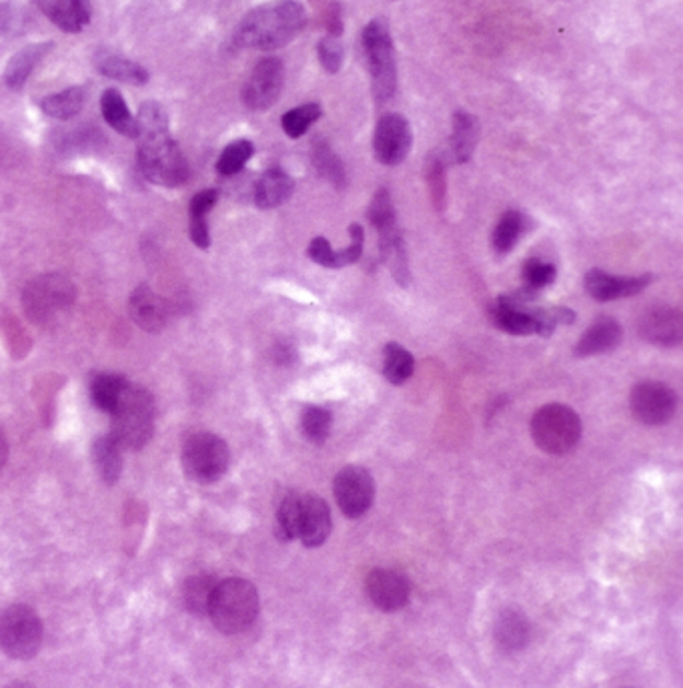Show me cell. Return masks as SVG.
I'll use <instances>...</instances> for the list:
<instances>
[{"mask_svg":"<svg viewBox=\"0 0 683 688\" xmlns=\"http://www.w3.org/2000/svg\"><path fill=\"white\" fill-rule=\"evenodd\" d=\"M137 149L142 175L154 185L178 187L189 179V163L169 131L165 108L157 103L142 105L137 117Z\"/></svg>","mask_w":683,"mask_h":688,"instance_id":"1","label":"cell"},{"mask_svg":"<svg viewBox=\"0 0 683 688\" xmlns=\"http://www.w3.org/2000/svg\"><path fill=\"white\" fill-rule=\"evenodd\" d=\"M306 24L305 9L294 0H277L248 12L235 33L236 47L275 50L285 47Z\"/></svg>","mask_w":683,"mask_h":688,"instance_id":"2","label":"cell"},{"mask_svg":"<svg viewBox=\"0 0 683 688\" xmlns=\"http://www.w3.org/2000/svg\"><path fill=\"white\" fill-rule=\"evenodd\" d=\"M207 615L223 634H239L247 630L259 615V593L243 578L217 582Z\"/></svg>","mask_w":683,"mask_h":688,"instance_id":"3","label":"cell"},{"mask_svg":"<svg viewBox=\"0 0 683 688\" xmlns=\"http://www.w3.org/2000/svg\"><path fill=\"white\" fill-rule=\"evenodd\" d=\"M361 47L367 69L371 74V89L378 105H385L397 91V62L385 19H373L361 35Z\"/></svg>","mask_w":683,"mask_h":688,"instance_id":"4","label":"cell"},{"mask_svg":"<svg viewBox=\"0 0 683 688\" xmlns=\"http://www.w3.org/2000/svg\"><path fill=\"white\" fill-rule=\"evenodd\" d=\"M113 415V438L117 439L120 448L141 450L154 432V400L144 388L132 386L123 393Z\"/></svg>","mask_w":683,"mask_h":688,"instance_id":"5","label":"cell"},{"mask_svg":"<svg viewBox=\"0 0 683 688\" xmlns=\"http://www.w3.org/2000/svg\"><path fill=\"white\" fill-rule=\"evenodd\" d=\"M74 297L77 289L69 277L59 274L40 275L24 289V313L36 325H50L72 308Z\"/></svg>","mask_w":683,"mask_h":688,"instance_id":"6","label":"cell"},{"mask_svg":"<svg viewBox=\"0 0 683 688\" xmlns=\"http://www.w3.org/2000/svg\"><path fill=\"white\" fill-rule=\"evenodd\" d=\"M531 436L537 448L547 454L564 456L574 450L581 439V420L567 405H543L531 420Z\"/></svg>","mask_w":683,"mask_h":688,"instance_id":"7","label":"cell"},{"mask_svg":"<svg viewBox=\"0 0 683 688\" xmlns=\"http://www.w3.org/2000/svg\"><path fill=\"white\" fill-rule=\"evenodd\" d=\"M43 642V622L35 610L14 605L0 615V649L14 661L33 658Z\"/></svg>","mask_w":683,"mask_h":688,"instance_id":"8","label":"cell"},{"mask_svg":"<svg viewBox=\"0 0 683 688\" xmlns=\"http://www.w3.org/2000/svg\"><path fill=\"white\" fill-rule=\"evenodd\" d=\"M229 446L209 432L193 434L183 446V468L190 480L199 484H212L229 470Z\"/></svg>","mask_w":683,"mask_h":688,"instance_id":"9","label":"cell"},{"mask_svg":"<svg viewBox=\"0 0 683 688\" xmlns=\"http://www.w3.org/2000/svg\"><path fill=\"white\" fill-rule=\"evenodd\" d=\"M629 405L637 422L646 426H661L675 414L678 395L670 386L660 381H641L632 390Z\"/></svg>","mask_w":683,"mask_h":688,"instance_id":"10","label":"cell"},{"mask_svg":"<svg viewBox=\"0 0 683 688\" xmlns=\"http://www.w3.org/2000/svg\"><path fill=\"white\" fill-rule=\"evenodd\" d=\"M333 492L347 518H361L375 500V482L366 468L347 466L335 475Z\"/></svg>","mask_w":683,"mask_h":688,"instance_id":"11","label":"cell"},{"mask_svg":"<svg viewBox=\"0 0 683 688\" xmlns=\"http://www.w3.org/2000/svg\"><path fill=\"white\" fill-rule=\"evenodd\" d=\"M283 62L275 57L259 60L243 87V103L251 111L273 107L283 91Z\"/></svg>","mask_w":683,"mask_h":688,"instance_id":"12","label":"cell"},{"mask_svg":"<svg viewBox=\"0 0 683 688\" xmlns=\"http://www.w3.org/2000/svg\"><path fill=\"white\" fill-rule=\"evenodd\" d=\"M412 127L400 113H387L378 121L373 135L375 159L383 165H400L412 149Z\"/></svg>","mask_w":683,"mask_h":688,"instance_id":"13","label":"cell"},{"mask_svg":"<svg viewBox=\"0 0 683 688\" xmlns=\"http://www.w3.org/2000/svg\"><path fill=\"white\" fill-rule=\"evenodd\" d=\"M367 594L383 612H395L409 603V581L397 570L375 569L367 576Z\"/></svg>","mask_w":683,"mask_h":688,"instance_id":"14","label":"cell"},{"mask_svg":"<svg viewBox=\"0 0 683 688\" xmlns=\"http://www.w3.org/2000/svg\"><path fill=\"white\" fill-rule=\"evenodd\" d=\"M331 528H333V523H331V511L327 502L321 496H315V494L301 496L297 538L306 548H319L321 544H325V540L329 538Z\"/></svg>","mask_w":683,"mask_h":688,"instance_id":"15","label":"cell"},{"mask_svg":"<svg viewBox=\"0 0 683 688\" xmlns=\"http://www.w3.org/2000/svg\"><path fill=\"white\" fill-rule=\"evenodd\" d=\"M489 320L495 328L511 335H537L540 323L535 316V308H528V303H519L511 296H501L489 306Z\"/></svg>","mask_w":683,"mask_h":688,"instance_id":"16","label":"cell"},{"mask_svg":"<svg viewBox=\"0 0 683 688\" xmlns=\"http://www.w3.org/2000/svg\"><path fill=\"white\" fill-rule=\"evenodd\" d=\"M651 282H653L651 275L615 277V275L601 272V270H591L586 274V291L595 301H613V299L641 294Z\"/></svg>","mask_w":683,"mask_h":688,"instance_id":"17","label":"cell"},{"mask_svg":"<svg viewBox=\"0 0 683 688\" xmlns=\"http://www.w3.org/2000/svg\"><path fill=\"white\" fill-rule=\"evenodd\" d=\"M639 332L649 344L673 347L682 344L683 318L675 308H653L644 313Z\"/></svg>","mask_w":683,"mask_h":688,"instance_id":"18","label":"cell"},{"mask_svg":"<svg viewBox=\"0 0 683 688\" xmlns=\"http://www.w3.org/2000/svg\"><path fill=\"white\" fill-rule=\"evenodd\" d=\"M130 318L144 332H161L169 321V306L149 285H139L129 299Z\"/></svg>","mask_w":683,"mask_h":688,"instance_id":"19","label":"cell"},{"mask_svg":"<svg viewBox=\"0 0 683 688\" xmlns=\"http://www.w3.org/2000/svg\"><path fill=\"white\" fill-rule=\"evenodd\" d=\"M38 7L65 33H79L91 23L89 0H38Z\"/></svg>","mask_w":683,"mask_h":688,"instance_id":"20","label":"cell"},{"mask_svg":"<svg viewBox=\"0 0 683 688\" xmlns=\"http://www.w3.org/2000/svg\"><path fill=\"white\" fill-rule=\"evenodd\" d=\"M622 337H624V330L617 321L613 318H601L579 337L578 345H576V356L589 357L607 354L622 344Z\"/></svg>","mask_w":683,"mask_h":688,"instance_id":"21","label":"cell"},{"mask_svg":"<svg viewBox=\"0 0 683 688\" xmlns=\"http://www.w3.org/2000/svg\"><path fill=\"white\" fill-rule=\"evenodd\" d=\"M379 251H381L383 263L390 267L391 275L395 277V282L407 287L412 282V272H409V260H407V250H405L400 226L379 231Z\"/></svg>","mask_w":683,"mask_h":688,"instance_id":"22","label":"cell"},{"mask_svg":"<svg viewBox=\"0 0 683 688\" xmlns=\"http://www.w3.org/2000/svg\"><path fill=\"white\" fill-rule=\"evenodd\" d=\"M530 620L519 610H503L495 622V641L506 653L523 651L530 642Z\"/></svg>","mask_w":683,"mask_h":688,"instance_id":"23","label":"cell"},{"mask_svg":"<svg viewBox=\"0 0 683 688\" xmlns=\"http://www.w3.org/2000/svg\"><path fill=\"white\" fill-rule=\"evenodd\" d=\"M293 179L279 167L267 169L255 187V203L261 209H275L283 205L293 193Z\"/></svg>","mask_w":683,"mask_h":688,"instance_id":"24","label":"cell"},{"mask_svg":"<svg viewBox=\"0 0 683 688\" xmlns=\"http://www.w3.org/2000/svg\"><path fill=\"white\" fill-rule=\"evenodd\" d=\"M95 62L99 72L108 79L130 84H144L149 81L147 69H142L141 65L135 60L120 57L117 53L101 50V53H96Z\"/></svg>","mask_w":683,"mask_h":688,"instance_id":"25","label":"cell"},{"mask_svg":"<svg viewBox=\"0 0 683 688\" xmlns=\"http://www.w3.org/2000/svg\"><path fill=\"white\" fill-rule=\"evenodd\" d=\"M93 462L101 480L115 484L123 472V448L113 436H103L93 444Z\"/></svg>","mask_w":683,"mask_h":688,"instance_id":"26","label":"cell"},{"mask_svg":"<svg viewBox=\"0 0 683 688\" xmlns=\"http://www.w3.org/2000/svg\"><path fill=\"white\" fill-rule=\"evenodd\" d=\"M477 147V121L465 111H458L453 117L451 153L455 163H467Z\"/></svg>","mask_w":683,"mask_h":688,"instance_id":"27","label":"cell"},{"mask_svg":"<svg viewBox=\"0 0 683 688\" xmlns=\"http://www.w3.org/2000/svg\"><path fill=\"white\" fill-rule=\"evenodd\" d=\"M48 48H50L48 43H38V45H28L23 50H19L7 67L4 83L9 84L11 89H21L26 83V79L31 77L33 69L38 65V60L47 55Z\"/></svg>","mask_w":683,"mask_h":688,"instance_id":"28","label":"cell"},{"mask_svg":"<svg viewBox=\"0 0 683 688\" xmlns=\"http://www.w3.org/2000/svg\"><path fill=\"white\" fill-rule=\"evenodd\" d=\"M101 111H103V117H105L106 123H108L115 131L125 135V137H132V139H135L137 121L130 115L129 107H127L125 99L118 93L117 89H108V91L103 93Z\"/></svg>","mask_w":683,"mask_h":688,"instance_id":"29","label":"cell"},{"mask_svg":"<svg viewBox=\"0 0 683 688\" xmlns=\"http://www.w3.org/2000/svg\"><path fill=\"white\" fill-rule=\"evenodd\" d=\"M84 101H86V93L81 87H72L67 91H60L57 95L47 96L43 99L40 108L47 117L53 119L67 121L72 119L74 115H79L84 107Z\"/></svg>","mask_w":683,"mask_h":688,"instance_id":"30","label":"cell"},{"mask_svg":"<svg viewBox=\"0 0 683 688\" xmlns=\"http://www.w3.org/2000/svg\"><path fill=\"white\" fill-rule=\"evenodd\" d=\"M215 588H217V581H215V576H211V574L190 576L187 584H185V588H183V600H185V606H187L190 615L205 617L209 612V605H211Z\"/></svg>","mask_w":683,"mask_h":688,"instance_id":"31","label":"cell"},{"mask_svg":"<svg viewBox=\"0 0 683 688\" xmlns=\"http://www.w3.org/2000/svg\"><path fill=\"white\" fill-rule=\"evenodd\" d=\"M127 388H129L127 378H123L118 374H101V376H96L93 386H91L93 402L99 410L111 414L117 408L118 400L123 398Z\"/></svg>","mask_w":683,"mask_h":688,"instance_id":"32","label":"cell"},{"mask_svg":"<svg viewBox=\"0 0 683 688\" xmlns=\"http://www.w3.org/2000/svg\"><path fill=\"white\" fill-rule=\"evenodd\" d=\"M311 161H313V167L317 169L321 177L327 179L329 183L337 185V187L345 185V181H347L345 167H343L342 159L337 157V153L333 151V147L325 139H319V141L313 142Z\"/></svg>","mask_w":683,"mask_h":688,"instance_id":"33","label":"cell"},{"mask_svg":"<svg viewBox=\"0 0 683 688\" xmlns=\"http://www.w3.org/2000/svg\"><path fill=\"white\" fill-rule=\"evenodd\" d=\"M413 369H415V359L403 345H385V352H383V376L393 386H401V383L409 380L413 376Z\"/></svg>","mask_w":683,"mask_h":688,"instance_id":"34","label":"cell"},{"mask_svg":"<svg viewBox=\"0 0 683 688\" xmlns=\"http://www.w3.org/2000/svg\"><path fill=\"white\" fill-rule=\"evenodd\" d=\"M523 231H525V217L519 211H507L495 227L494 250L497 253H509L516 248Z\"/></svg>","mask_w":683,"mask_h":688,"instance_id":"35","label":"cell"},{"mask_svg":"<svg viewBox=\"0 0 683 688\" xmlns=\"http://www.w3.org/2000/svg\"><path fill=\"white\" fill-rule=\"evenodd\" d=\"M331 426H333V414L327 408L321 405H306L301 414V429L305 438L313 444H323L329 438Z\"/></svg>","mask_w":683,"mask_h":688,"instance_id":"36","label":"cell"},{"mask_svg":"<svg viewBox=\"0 0 683 688\" xmlns=\"http://www.w3.org/2000/svg\"><path fill=\"white\" fill-rule=\"evenodd\" d=\"M299 494H287L277 511V536L281 542H291L299 535Z\"/></svg>","mask_w":683,"mask_h":688,"instance_id":"37","label":"cell"},{"mask_svg":"<svg viewBox=\"0 0 683 688\" xmlns=\"http://www.w3.org/2000/svg\"><path fill=\"white\" fill-rule=\"evenodd\" d=\"M255 153V147L253 142L247 139H241V141L231 142L229 147H224L223 153L217 161V171L221 175H236L243 167L247 165L248 159Z\"/></svg>","mask_w":683,"mask_h":688,"instance_id":"38","label":"cell"},{"mask_svg":"<svg viewBox=\"0 0 683 688\" xmlns=\"http://www.w3.org/2000/svg\"><path fill=\"white\" fill-rule=\"evenodd\" d=\"M319 117H321V107L317 103H306L303 107L291 108L289 113H285L281 125L291 139H299L301 135L309 131L313 123H317Z\"/></svg>","mask_w":683,"mask_h":688,"instance_id":"39","label":"cell"},{"mask_svg":"<svg viewBox=\"0 0 683 688\" xmlns=\"http://www.w3.org/2000/svg\"><path fill=\"white\" fill-rule=\"evenodd\" d=\"M427 183L431 199L436 203L437 211L445 209V197H448V183H445V163L439 154L433 153L427 159Z\"/></svg>","mask_w":683,"mask_h":688,"instance_id":"40","label":"cell"},{"mask_svg":"<svg viewBox=\"0 0 683 688\" xmlns=\"http://www.w3.org/2000/svg\"><path fill=\"white\" fill-rule=\"evenodd\" d=\"M369 221H371V226L378 229V233L379 231L391 229V227L400 226L395 207H393V202H391V193L385 187L378 190L373 202H371Z\"/></svg>","mask_w":683,"mask_h":688,"instance_id":"41","label":"cell"},{"mask_svg":"<svg viewBox=\"0 0 683 688\" xmlns=\"http://www.w3.org/2000/svg\"><path fill=\"white\" fill-rule=\"evenodd\" d=\"M555 275H557V270L554 265L542 262V260H530L523 265V272H521L523 287L535 291V294H540L543 287L554 284Z\"/></svg>","mask_w":683,"mask_h":688,"instance_id":"42","label":"cell"},{"mask_svg":"<svg viewBox=\"0 0 683 688\" xmlns=\"http://www.w3.org/2000/svg\"><path fill=\"white\" fill-rule=\"evenodd\" d=\"M319 60L323 65L325 71L335 74L339 72L343 65V47L337 36H325L321 43H319Z\"/></svg>","mask_w":683,"mask_h":688,"instance_id":"43","label":"cell"},{"mask_svg":"<svg viewBox=\"0 0 683 688\" xmlns=\"http://www.w3.org/2000/svg\"><path fill=\"white\" fill-rule=\"evenodd\" d=\"M349 233H351V245L347 250L337 251V270L345 267V265H354L363 255V243H366L363 227L359 226V223H354V226L349 227Z\"/></svg>","mask_w":683,"mask_h":688,"instance_id":"44","label":"cell"},{"mask_svg":"<svg viewBox=\"0 0 683 688\" xmlns=\"http://www.w3.org/2000/svg\"><path fill=\"white\" fill-rule=\"evenodd\" d=\"M313 4H317L321 11V19L325 28L329 31L331 36H339L343 33L342 9L337 2L333 0H313Z\"/></svg>","mask_w":683,"mask_h":688,"instance_id":"45","label":"cell"},{"mask_svg":"<svg viewBox=\"0 0 683 688\" xmlns=\"http://www.w3.org/2000/svg\"><path fill=\"white\" fill-rule=\"evenodd\" d=\"M309 257L323 267L337 270V251L331 250L329 241L325 238H315L309 243Z\"/></svg>","mask_w":683,"mask_h":688,"instance_id":"46","label":"cell"},{"mask_svg":"<svg viewBox=\"0 0 683 688\" xmlns=\"http://www.w3.org/2000/svg\"><path fill=\"white\" fill-rule=\"evenodd\" d=\"M190 241L200 248L207 250L211 245V236H209V226H207V215H190Z\"/></svg>","mask_w":683,"mask_h":688,"instance_id":"47","label":"cell"},{"mask_svg":"<svg viewBox=\"0 0 683 688\" xmlns=\"http://www.w3.org/2000/svg\"><path fill=\"white\" fill-rule=\"evenodd\" d=\"M217 199H219V191H200V193H197V195L193 197V202H190V215L209 214L212 209V205L217 203Z\"/></svg>","mask_w":683,"mask_h":688,"instance_id":"48","label":"cell"},{"mask_svg":"<svg viewBox=\"0 0 683 688\" xmlns=\"http://www.w3.org/2000/svg\"><path fill=\"white\" fill-rule=\"evenodd\" d=\"M7 460H9V442H7L4 434H2V429H0V472H2V468H4Z\"/></svg>","mask_w":683,"mask_h":688,"instance_id":"49","label":"cell"}]
</instances>
